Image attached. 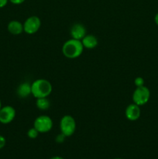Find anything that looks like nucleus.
<instances>
[{"instance_id":"22","label":"nucleus","mask_w":158,"mask_h":159,"mask_svg":"<svg viewBox=\"0 0 158 159\" xmlns=\"http://www.w3.org/2000/svg\"><path fill=\"white\" fill-rule=\"evenodd\" d=\"M2 108V102H1V100H0V110H1Z\"/></svg>"},{"instance_id":"4","label":"nucleus","mask_w":158,"mask_h":159,"mask_svg":"<svg viewBox=\"0 0 158 159\" xmlns=\"http://www.w3.org/2000/svg\"><path fill=\"white\" fill-rule=\"evenodd\" d=\"M150 98V91L147 87L143 85L140 87H136L133 93V103L139 106H144L149 102Z\"/></svg>"},{"instance_id":"15","label":"nucleus","mask_w":158,"mask_h":159,"mask_svg":"<svg viewBox=\"0 0 158 159\" xmlns=\"http://www.w3.org/2000/svg\"><path fill=\"white\" fill-rule=\"evenodd\" d=\"M134 83L136 87H140L144 85V79L142 77H136L134 80Z\"/></svg>"},{"instance_id":"14","label":"nucleus","mask_w":158,"mask_h":159,"mask_svg":"<svg viewBox=\"0 0 158 159\" xmlns=\"http://www.w3.org/2000/svg\"><path fill=\"white\" fill-rule=\"evenodd\" d=\"M39 134L40 133H39L37 129L34 128V127H32V128H30L27 131V136L30 139H35V138H37L38 137Z\"/></svg>"},{"instance_id":"23","label":"nucleus","mask_w":158,"mask_h":159,"mask_svg":"<svg viewBox=\"0 0 158 159\" xmlns=\"http://www.w3.org/2000/svg\"><path fill=\"white\" fill-rule=\"evenodd\" d=\"M114 159H122V158H114Z\"/></svg>"},{"instance_id":"18","label":"nucleus","mask_w":158,"mask_h":159,"mask_svg":"<svg viewBox=\"0 0 158 159\" xmlns=\"http://www.w3.org/2000/svg\"><path fill=\"white\" fill-rule=\"evenodd\" d=\"M26 0H9V2H10L11 3L14 5H20L22 3H23Z\"/></svg>"},{"instance_id":"17","label":"nucleus","mask_w":158,"mask_h":159,"mask_svg":"<svg viewBox=\"0 0 158 159\" xmlns=\"http://www.w3.org/2000/svg\"><path fill=\"white\" fill-rule=\"evenodd\" d=\"M6 138H5L3 136H2V135H0V149L3 148L5 147V145H6Z\"/></svg>"},{"instance_id":"13","label":"nucleus","mask_w":158,"mask_h":159,"mask_svg":"<svg viewBox=\"0 0 158 159\" xmlns=\"http://www.w3.org/2000/svg\"><path fill=\"white\" fill-rule=\"evenodd\" d=\"M36 106L40 110H46L50 107V102L47 97L37 98L36 101Z\"/></svg>"},{"instance_id":"5","label":"nucleus","mask_w":158,"mask_h":159,"mask_svg":"<svg viewBox=\"0 0 158 159\" xmlns=\"http://www.w3.org/2000/svg\"><path fill=\"white\" fill-rule=\"evenodd\" d=\"M33 127L38 130L39 133H47L53 127L52 119L46 115L39 116L34 121Z\"/></svg>"},{"instance_id":"19","label":"nucleus","mask_w":158,"mask_h":159,"mask_svg":"<svg viewBox=\"0 0 158 159\" xmlns=\"http://www.w3.org/2000/svg\"><path fill=\"white\" fill-rule=\"evenodd\" d=\"M9 0H0V9L5 7L7 5Z\"/></svg>"},{"instance_id":"7","label":"nucleus","mask_w":158,"mask_h":159,"mask_svg":"<svg viewBox=\"0 0 158 159\" xmlns=\"http://www.w3.org/2000/svg\"><path fill=\"white\" fill-rule=\"evenodd\" d=\"M15 110L11 106H6L0 110V123L2 124H9L15 119Z\"/></svg>"},{"instance_id":"3","label":"nucleus","mask_w":158,"mask_h":159,"mask_svg":"<svg viewBox=\"0 0 158 159\" xmlns=\"http://www.w3.org/2000/svg\"><path fill=\"white\" fill-rule=\"evenodd\" d=\"M60 129L65 137H71L76 130V122L74 118L71 115H65L61 118L60 122Z\"/></svg>"},{"instance_id":"2","label":"nucleus","mask_w":158,"mask_h":159,"mask_svg":"<svg viewBox=\"0 0 158 159\" xmlns=\"http://www.w3.org/2000/svg\"><path fill=\"white\" fill-rule=\"evenodd\" d=\"M52 85L48 80L39 79L31 84V93L35 98L47 97L52 92Z\"/></svg>"},{"instance_id":"10","label":"nucleus","mask_w":158,"mask_h":159,"mask_svg":"<svg viewBox=\"0 0 158 159\" xmlns=\"http://www.w3.org/2000/svg\"><path fill=\"white\" fill-rule=\"evenodd\" d=\"M7 29L12 35H19L23 32V24L17 20H12L8 23Z\"/></svg>"},{"instance_id":"16","label":"nucleus","mask_w":158,"mask_h":159,"mask_svg":"<svg viewBox=\"0 0 158 159\" xmlns=\"http://www.w3.org/2000/svg\"><path fill=\"white\" fill-rule=\"evenodd\" d=\"M65 138H66V137H65L64 135L61 133V134H60L57 135V137L56 138V141H57V143H62V142H64V141Z\"/></svg>"},{"instance_id":"6","label":"nucleus","mask_w":158,"mask_h":159,"mask_svg":"<svg viewBox=\"0 0 158 159\" xmlns=\"http://www.w3.org/2000/svg\"><path fill=\"white\" fill-rule=\"evenodd\" d=\"M41 20L37 16L28 17L23 23V31L27 34H34L40 30Z\"/></svg>"},{"instance_id":"9","label":"nucleus","mask_w":158,"mask_h":159,"mask_svg":"<svg viewBox=\"0 0 158 159\" xmlns=\"http://www.w3.org/2000/svg\"><path fill=\"white\" fill-rule=\"evenodd\" d=\"M70 34L73 39L81 40L86 35V29L81 23H76V24L73 25V26L71 27Z\"/></svg>"},{"instance_id":"11","label":"nucleus","mask_w":158,"mask_h":159,"mask_svg":"<svg viewBox=\"0 0 158 159\" xmlns=\"http://www.w3.org/2000/svg\"><path fill=\"white\" fill-rule=\"evenodd\" d=\"M81 43L83 44L84 48H87V49H94L97 47L98 43V39L94 37V35H91V34H88L85 35V37L81 40Z\"/></svg>"},{"instance_id":"21","label":"nucleus","mask_w":158,"mask_h":159,"mask_svg":"<svg viewBox=\"0 0 158 159\" xmlns=\"http://www.w3.org/2000/svg\"><path fill=\"white\" fill-rule=\"evenodd\" d=\"M50 159H64V158L60 156H54V157H52V158H50Z\"/></svg>"},{"instance_id":"1","label":"nucleus","mask_w":158,"mask_h":159,"mask_svg":"<svg viewBox=\"0 0 158 159\" xmlns=\"http://www.w3.org/2000/svg\"><path fill=\"white\" fill-rule=\"evenodd\" d=\"M84 51V46L81 40L70 39L64 43L62 47V52L66 57L74 59L80 57Z\"/></svg>"},{"instance_id":"12","label":"nucleus","mask_w":158,"mask_h":159,"mask_svg":"<svg viewBox=\"0 0 158 159\" xmlns=\"http://www.w3.org/2000/svg\"><path fill=\"white\" fill-rule=\"evenodd\" d=\"M17 95L20 98H27L31 93V84L28 82H23L17 88Z\"/></svg>"},{"instance_id":"20","label":"nucleus","mask_w":158,"mask_h":159,"mask_svg":"<svg viewBox=\"0 0 158 159\" xmlns=\"http://www.w3.org/2000/svg\"><path fill=\"white\" fill-rule=\"evenodd\" d=\"M154 22H155V23H156V24L158 26V12L156 14V15H155Z\"/></svg>"},{"instance_id":"8","label":"nucleus","mask_w":158,"mask_h":159,"mask_svg":"<svg viewBox=\"0 0 158 159\" xmlns=\"http://www.w3.org/2000/svg\"><path fill=\"white\" fill-rule=\"evenodd\" d=\"M125 117L130 121H136L140 117L141 110L139 106L135 103H132L129 105L125 109Z\"/></svg>"}]
</instances>
